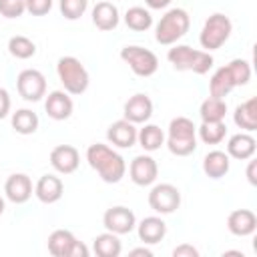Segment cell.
I'll return each mask as SVG.
<instances>
[{
    "label": "cell",
    "instance_id": "8992f818",
    "mask_svg": "<svg viewBox=\"0 0 257 257\" xmlns=\"http://www.w3.org/2000/svg\"><path fill=\"white\" fill-rule=\"evenodd\" d=\"M231 32H233V24L229 16H225L223 12H215L205 20L201 34H199V42L207 52H211V50L221 48L229 40Z\"/></svg>",
    "mask_w": 257,
    "mask_h": 257
},
{
    "label": "cell",
    "instance_id": "83f0119b",
    "mask_svg": "<svg viewBox=\"0 0 257 257\" xmlns=\"http://www.w3.org/2000/svg\"><path fill=\"white\" fill-rule=\"evenodd\" d=\"M233 88H235V82H233V78H231V74H229L227 64L221 66V68H217V70L213 72L211 80H209V92H211V96L225 98Z\"/></svg>",
    "mask_w": 257,
    "mask_h": 257
},
{
    "label": "cell",
    "instance_id": "7a4b0ae2",
    "mask_svg": "<svg viewBox=\"0 0 257 257\" xmlns=\"http://www.w3.org/2000/svg\"><path fill=\"white\" fill-rule=\"evenodd\" d=\"M169 62L173 64L175 70L179 72H195V74H207L213 68V56L207 50H195L187 44H175L167 52Z\"/></svg>",
    "mask_w": 257,
    "mask_h": 257
},
{
    "label": "cell",
    "instance_id": "d6986e66",
    "mask_svg": "<svg viewBox=\"0 0 257 257\" xmlns=\"http://www.w3.org/2000/svg\"><path fill=\"white\" fill-rule=\"evenodd\" d=\"M62 193H64V185H62L60 177H56V175H42L34 185V195L44 205H52V203L60 201Z\"/></svg>",
    "mask_w": 257,
    "mask_h": 257
},
{
    "label": "cell",
    "instance_id": "e575fe53",
    "mask_svg": "<svg viewBox=\"0 0 257 257\" xmlns=\"http://www.w3.org/2000/svg\"><path fill=\"white\" fill-rule=\"evenodd\" d=\"M26 12L24 0H0V16L4 18H20Z\"/></svg>",
    "mask_w": 257,
    "mask_h": 257
},
{
    "label": "cell",
    "instance_id": "60d3db41",
    "mask_svg": "<svg viewBox=\"0 0 257 257\" xmlns=\"http://www.w3.org/2000/svg\"><path fill=\"white\" fill-rule=\"evenodd\" d=\"M128 255H131V257H153V251H151L149 247H137V249H133Z\"/></svg>",
    "mask_w": 257,
    "mask_h": 257
},
{
    "label": "cell",
    "instance_id": "ba28073f",
    "mask_svg": "<svg viewBox=\"0 0 257 257\" xmlns=\"http://www.w3.org/2000/svg\"><path fill=\"white\" fill-rule=\"evenodd\" d=\"M48 251L54 257H88L86 245L68 229H56L48 235Z\"/></svg>",
    "mask_w": 257,
    "mask_h": 257
},
{
    "label": "cell",
    "instance_id": "8d00e7d4",
    "mask_svg": "<svg viewBox=\"0 0 257 257\" xmlns=\"http://www.w3.org/2000/svg\"><path fill=\"white\" fill-rule=\"evenodd\" d=\"M173 257H199V249H195L189 243H181L173 249Z\"/></svg>",
    "mask_w": 257,
    "mask_h": 257
},
{
    "label": "cell",
    "instance_id": "484cf974",
    "mask_svg": "<svg viewBox=\"0 0 257 257\" xmlns=\"http://www.w3.org/2000/svg\"><path fill=\"white\" fill-rule=\"evenodd\" d=\"M137 141L139 145L147 151V153H155L165 145V133L161 131V126L145 122V126L137 133Z\"/></svg>",
    "mask_w": 257,
    "mask_h": 257
},
{
    "label": "cell",
    "instance_id": "f35d334b",
    "mask_svg": "<svg viewBox=\"0 0 257 257\" xmlns=\"http://www.w3.org/2000/svg\"><path fill=\"white\" fill-rule=\"evenodd\" d=\"M247 181L251 185H257V161H251L249 159V165H247Z\"/></svg>",
    "mask_w": 257,
    "mask_h": 257
},
{
    "label": "cell",
    "instance_id": "52a82bcc",
    "mask_svg": "<svg viewBox=\"0 0 257 257\" xmlns=\"http://www.w3.org/2000/svg\"><path fill=\"white\" fill-rule=\"evenodd\" d=\"M120 58L128 64V68L143 78L153 76L159 70V58L153 50L143 48L139 44H126L120 48Z\"/></svg>",
    "mask_w": 257,
    "mask_h": 257
},
{
    "label": "cell",
    "instance_id": "d590c367",
    "mask_svg": "<svg viewBox=\"0 0 257 257\" xmlns=\"http://www.w3.org/2000/svg\"><path fill=\"white\" fill-rule=\"evenodd\" d=\"M26 2V12L32 16H44L52 10V0H24Z\"/></svg>",
    "mask_w": 257,
    "mask_h": 257
},
{
    "label": "cell",
    "instance_id": "f1b7e54d",
    "mask_svg": "<svg viewBox=\"0 0 257 257\" xmlns=\"http://www.w3.org/2000/svg\"><path fill=\"white\" fill-rule=\"evenodd\" d=\"M124 24L135 32H145L153 26V16L143 6H133L124 12Z\"/></svg>",
    "mask_w": 257,
    "mask_h": 257
},
{
    "label": "cell",
    "instance_id": "9c48e42d",
    "mask_svg": "<svg viewBox=\"0 0 257 257\" xmlns=\"http://www.w3.org/2000/svg\"><path fill=\"white\" fill-rule=\"evenodd\" d=\"M149 207L157 215H171L181 207V191L171 183H159L149 193Z\"/></svg>",
    "mask_w": 257,
    "mask_h": 257
},
{
    "label": "cell",
    "instance_id": "5b68a950",
    "mask_svg": "<svg viewBox=\"0 0 257 257\" xmlns=\"http://www.w3.org/2000/svg\"><path fill=\"white\" fill-rule=\"evenodd\" d=\"M56 74L68 94H82L90 84L88 70L76 56H62L56 62Z\"/></svg>",
    "mask_w": 257,
    "mask_h": 257
},
{
    "label": "cell",
    "instance_id": "ffe728a7",
    "mask_svg": "<svg viewBox=\"0 0 257 257\" xmlns=\"http://www.w3.org/2000/svg\"><path fill=\"white\" fill-rule=\"evenodd\" d=\"M257 151V141L251 137V133H237L233 137H229L227 141V155L229 159H237V161H249L253 159Z\"/></svg>",
    "mask_w": 257,
    "mask_h": 257
},
{
    "label": "cell",
    "instance_id": "3957f363",
    "mask_svg": "<svg viewBox=\"0 0 257 257\" xmlns=\"http://www.w3.org/2000/svg\"><path fill=\"white\" fill-rule=\"evenodd\" d=\"M167 149L175 157H189L197 149V126L187 116H175L169 122Z\"/></svg>",
    "mask_w": 257,
    "mask_h": 257
},
{
    "label": "cell",
    "instance_id": "f546056e",
    "mask_svg": "<svg viewBox=\"0 0 257 257\" xmlns=\"http://www.w3.org/2000/svg\"><path fill=\"white\" fill-rule=\"evenodd\" d=\"M12 128L18 135H32L38 128V114L30 108H18L12 114Z\"/></svg>",
    "mask_w": 257,
    "mask_h": 257
},
{
    "label": "cell",
    "instance_id": "b9f144b4",
    "mask_svg": "<svg viewBox=\"0 0 257 257\" xmlns=\"http://www.w3.org/2000/svg\"><path fill=\"white\" fill-rule=\"evenodd\" d=\"M4 209H6V203H4V199H2V197H0V215H2V213H4Z\"/></svg>",
    "mask_w": 257,
    "mask_h": 257
},
{
    "label": "cell",
    "instance_id": "603a6c76",
    "mask_svg": "<svg viewBox=\"0 0 257 257\" xmlns=\"http://www.w3.org/2000/svg\"><path fill=\"white\" fill-rule=\"evenodd\" d=\"M233 120L245 133L257 131V96H251L245 102H241L233 112Z\"/></svg>",
    "mask_w": 257,
    "mask_h": 257
},
{
    "label": "cell",
    "instance_id": "d6a6232c",
    "mask_svg": "<svg viewBox=\"0 0 257 257\" xmlns=\"http://www.w3.org/2000/svg\"><path fill=\"white\" fill-rule=\"evenodd\" d=\"M227 68H229V74H231L235 86H245L251 80V64L245 58H233L227 64Z\"/></svg>",
    "mask_w": 257,
    "mask_h": 257
},
{
    "label": "cell",
    "instance_id": "9a60e30c",
    "mask_svg": "<svg viewBox=\"0 0 257 257\" xmlns=\"http://www.w3.org/2000/svg\"><path fill=\"white\" fill-rule=\"evenodd\" d=\"M34 193V187H32V181L28 175L24 173H14L6 179L4 183V195L8 201H12L14 205H22L26 203Z\"/></svg>",
    "mask_w": 257,
    "mask_h": 257
},
{
    "label": "cell",
    "instance_id": "7402d4cb",
    "mask_svg": "<svg viewBox=\"0 0 257 257\" xmlns=\"http://www.w3.org/2000/svg\"><path fill=\"white\" fill-rule=\"evenodd\" d=\"M118 8L108 2V0H102V2H96V6L92 8V24L102 30V32H108V30H114L118 26Z\"/></svg>",
    "mask_w": 257,
    "mask_h": 257
},
{
    "label": "cell",
    "instance_id": "5bb4252c",
    "mask_svg": "<svg viewBox=\"0 0 257 257\" xmlns=\"http://www.w3.org/2000/svg\"><path fill=\"white\" fill-rule=\"evenodd\" d=\"M50 165L60 175H70L80 165V155L72 145H58L50 151Z\"/></svg>",
    "mask_w": 257,
    "mask_h": 257
},
{
    "label": "cell",
    "instance_id": "cb8c5ba5",
    "mask_svg": "<svg viewBox=\"0 0 257 257\" xmlns=\"http://www.w3.org/2000/svg\"><path fill=\"white\" fill-rule=\"evenodd\" d=\"M231 169V159L225 151H211L203 159V173L209 179H223Z\"/></svg>",
    "mask_w": 257,
    "mask_h": 257
},
{
    "label": "cell",
    "instance_id": "4316f807",
    "mask_svg": "<svg viewBox=\"0 0 257 257\" xmlns=\"http://www.w3.org/2000/svg\"><path fill=\"white\" fill-rule=\"evenodd\" d=\"M227 114V102L225 98H217V96H207L201 106H199V116L203 122H217V120H225Z\"/></svg>",
    "mask_w": 257,
    "mask_h": 257
},
{
    "label": "cell",
    "instance_id": "277c9868",
    "mask_svg": "<svg viewBox=\"0 0 257 257\" xmlns=\"http://www.w3.org/2000/svg\"><path fill=\"white\" fill-rule=\"evenodd\" d=\"M189 26H191V18H189L187 10L171 8L157 22L155 40L159 44H163V46H171V44H175L177 40H181L189 32Z\"/></svg>",
    "mask_w": 257,
    "mask_h": 257
},
{
    "label": "cell",
    "instance_id": "ac0fdd59",
    "mask_svg": "<svg viewBox=\"0 0 257 257\" xmlns=\"http://www.w3.org/2000/svg\"><path fill=\"white\" fill-rule=\"evenodd\" d=\"M137 124L128 122L126 118H120V120H114L108 131H106V139L110 145L118 147V149H131L135 143H137Z\"/></svg>",
    "mask_w": 257,
    "mask_h": 257
},
{
    "label": "cell",
    "instance_id": "8fae6325",
    "mask_svg": "<svg viewBox=\"0 0 257 257\" xmlns=\"http://www.w3.org/2000/svg\"><path fill=\"white\" fill-rule=\"evenodd\" d=\"M102 225H104L106 231H110L114 235H126V233H131L137 227V217H135V213L128 207L114 205V207L104 211Z\"/></svg>",
    "mask_w": 257,
    "mask_h": 257
},
{
    "label": "cell",
    "instance_id": "44dd1931",
    "mask_svg": "<svg viewBox=\"0 0 257 257\" xmlns=\"http://www.w3.org/2000/svg\"><path fill=\"white\" fill-rule=\"evenodd\" d=\"M137 233L145 245H157L167 235V223L159 215H151V217H145L137 225Z\"/></svg>",
    "mask_w": 257,
    "mask_h": 257
},
{
    "label": "cell",
    "instance_id": "6da1fadb",
    "mask_svg": "<svg viewBox=\"0 0 257 257\" xmlns=\"http://www.w3.org/2000/svg\"><path fill=\"white\" fill-rule=\"evenodd\" d=\"M86 161H88L90 169H94L98 173V177L110 185L118 183L126 173L124 159L114 149H110L108 145H102V143H94L86 149Z\"/></svg>",
    "mask_w": 257,
    "mask_h": 257
},
{
    "label": "cell",
    "instance_id": "ab89813d",
    "mask_svg": "<svg viewBox=\"0 0 257 257\" xmlns=\"http://www.w3.org/2000/svg\"><path fill=\"white\" fill-rule=\"evenodd\" d=\"M145 4L151 10H161V8H167L171 4V0H145Z\"/></svg>",
    "mask_w": 257,
    "mask_h": 257
},
{
    "label": "cell",
    "instance_id": "4dcf8cb0",
    "mask_svg": "<svg viewBox=\"0 0 257 257\" xmlns=\"http://www.w3.org/2000/svg\"><path fill=\"white\" fill-rule=\"evenodd\" d=\"M8 52L18 58V60H28L36 54V44L28 38V36H22V34H16L8 40Z\"/></svg>",
    "mask_w": 257,
    "mask_h": 257
},
{
    "label": "cell",
    "instance_id": "e0dca14e",
    "mask_svg": "<svg viewBox=\"0 0 257 257\" xmlns=\"http://www.w3.org/2000/svg\"><path fill=\"white\" fill-rule=\"evenodd\" d=\"M227 229L235 237H249L257 229V215L251 209H235L227 217Z\"/></svg>",
    "mask_w": 257,
    "mask_h": 257
},
{
    "label": "cell",
    "instance_id": "7c38bea8",
    "mask_svg": "<svg viewBox=\"0 0 257 257\" xmlns=\"http://www.w3.org/2000/svg\"><path fill=\"white\" fill-rule=\"evenodd\" d=\"M131 181L139 187H149L159 177V165L151 155H137L128 165Z\"/></svg>",
    "mask_w": 257,
    "mask_h": 257
},
{
    "label": "cell",
    "instance_id": "1f68e13d",
    "mask_svg": "<svg viewBox=\"0 0 257 257\" xmlns=\"http://www.w3.org/2000/svg\"><path fill=\"white\" fill-rule=\"evenodd\" d=\"M197 135L199 139L205 143V145H219L225 135H227V126L223 120H217V122H201V126L197 128Z\"/></svg>",
    "mask_w": 257,
    "mask_h": 257
},
{
    "label": "cell",
    "instance_id": "2e32d148",
    "mask_svg": "<svg viewBox=\"0 0 257 257\" xmlns=\"http://www.w3.org/2000/svg\"><path fill=\"white\" fill-rule=\"evenodd\" d=\"M44 110L52 120H66L74 110V102L66 90H52L44 100Z\"/></svg>",
    "mask_w": 257,
    "mask_h": 257
},
{
    "label": "cell",
    "instance_id": "74e56055",
    "mask_svg": "<svg viewBox=\"0 0 257 257\" xmlns=\"http://www.w3.org/2000/svg\"><path fill=\"white\" fill-rule=\"evenodd\" d=\"M10 112V94L6 88H0V120L6 118Z\"/></svg>",
    "mask_w": 257,
    "mask_h": 257
},
{
    "label": "cell",
    "instance_id": "836d02e7",
    "mask_svg": "<svg viewBox=\"0 0 257 257\" xmlns=\"http://www.w3.org/2000/svg\"><path fill=\"white\" fill-rule=\"evenodd\" d=\"M58 8L66 20H78L88 8V0H58Z\"/></svg>",
    "mask_w": 257,
    "mask_h": 257
},
{
    "label": "cell",
    "instance_id": "4fadbf2b",
    "mask_svg": "<svg viewBox=\"0 0 257 257\" xmlns=\"http://www.w3.org/2000/svg\"><path fill=\"white\" fill-rule=\"evenodd\" d=\"M122 114L133 124H145V122H149V118L153 116V100H151V96L145 94V92L133 94L124 102Z\"/></svg>",
    "mask_w": 257,
    "mask_h": 257
},
{
    "label": "cell",
    "instance_id": "d4e9b609",
    "mask_svg": "<svg viewBox=\"0 0 257 257\" xmlns=\"http://www.w3.org/2000/svg\"><path fill=\"white\" fill-rule=\"evenodd\" d=\"M92 251L98 257H118L122 251V243H120L118 235L106 231L92 239Z\"/></svg>",
    "mask_w": 257,
    "mask_h": 257
},
{
    "label": "cell",
    "instance_id": "30bf717a",
    "mask_svg": "<svg viewBox=\"0 0 257 257\" xmlns=\"http://www.w3.org/2000/svg\"><path fill=\"white\" fill-rule=\"evenodd\" d=\"M16 90L26 102H38L46 96V78L36 68H24L16 76Z\"/></svg>",
    "mask_w": 257,
    "mask_h": 257
}]
</instances>
